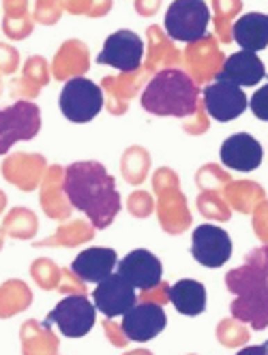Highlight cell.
I'll list each match as a JSON object with an SVG mask.
<instances>
[{"instance_id":"1","label":"cell","mask_w":268,"mask_h":355,"mask_svg":"<svg viewBox=\"0 0 268 355\" xmlns=\"http://www.w3.org/2000/svg\"><path fill=\"white\" fill-rule=\"evenodd\" d=\"M62 191L69 204L84 212L94 230H106L120 212V195L114 178L101 163L82 161L65 169Z\"/></svg>"},{"instance_id":"2","label":"cell","mask_w":268,"mask_h":355,"mask_svg":"<svg viewBox=\"0 0 268 355\" xmlns=\"http://www.w3.org/2000/svg\"><path fill=\"white\" fill-rule=\"evenodd\" d=\"M226 285L236 295L230 306L234 319L264 329L268 325V246L251 250L245 263L230 270Z\"/></svg>"},{"instance_id":"3","label":"cell","mask_w":268,"mask_h":355,"mask_svg":"<svg viewBox=\"0 0 268 355\" xmlns=\"http://www.w3.org/2000/svg\"><path fill=\"white\" fill-rule=\"evenodd\" d=\"M200 105V88L181 69H163L142 92V107L155 116L191 118Z\"/></svg>"},{"instance_id":"4","label":"cell","mask_w":268,"mask_h":355,"mask_svg":"<svg viewBox=\"0 0 268 355\" xmlns=\"http://www.w3.org/2000/svg\"><path fill=\"white\" fill-rule=\"evenodd\" d=\"M165 35L172 41L196 43L204 39L210 24V9L204 0H174L165 13Z\"/></svg>"},{"instance_id":"5","label":"cell","mask_w":268,"mask_h":355,"mask_svg":"<svg viewBox=\"0 0 268 355\" xmlns=\"http://www.w3.org/2000/svg\"><path fill=\"white\" fill-rule=\"evenodd\" d=\"M60 112L71 122H88L103 110V90L86 78L67 80L60 90Z\"/></svg>"},{"instance_id":"6","label":"cell","mask_w":268,"mask_h":355,"mask_svg":"<svg viewBox=\"0 0 268 355\" xmlns=\"http://www.w3.org/2000/svg\"><path fill=\"white\" fill-rule=\"evenodd\" d=\"M97 319L94 304L86 297V293H73L62 297L50 311L45 325L56 323L60 334L67 338H82L86 336Z\"/></svg>"},{"instance_id":"7","label":"cell","mask_w":268,"mask_h":355,"mask_svg":"<svg viewBox=\"0 0 268 355\" xmlns=\"http://www.w3.org/2000/svg\"><path fill=\"white\" fill-rule=\"evenodd\" d=\"M41 129V112L31 101H15L0 110V155H7L15 141L33 139Z\"/></svg>"},{"instance_id":"8","label":"cell","mask_w":268,"mask_h":355,"mask_svg":"<svg viewBox=\"0 0 268 355\" xmlns=\"http://www.w3.org/2000/svg\"><path fill=\"white\" fill-rule=\"evenodd\" d=\"M97 62L114 67L120 73L140 71L144 62V41L133 31H116L106 39Z\"/></svg>"},{"instance_id":"9","label":"cell","mask_w":268,"mask_h":355,"mask_svg":"<svg viewBox=\"0 0 268 355\" xmlns=\"http://www.w3.org/2000/svg\"><path fill=\"white\" fill-rule=\"evenodd\" d=\"M191 255L204 268H221L232 257V240L217 225H200L191 236Z\"/></svg>"},{"instance_id":"10","label":"cell","mask_w":268,"mask_h":355,"mask_svg":"<svg viewBox=\"0 0 268 355\" xmlns=\"http://www.w3.org/2000/svg\"><path fill=\"white\" fill-rule=\"evenodd\" d=\"M92 297H94V309L101 311L108 319L123 317L137 304L135 287L129 285L118 272L110 274L101 283H97Z\"/></svg>"},{"instance_id":"11","label":"cell","mask_w":268,"mask_h":355,"mask_svg":"<svg viewBox=\"0 0 268 355\" xmlns=\"http://www.w3.org/2000/svg\"><path fill=\"white\" fill-rule=\"evenodd\" d=\"M204 110L210 118L219 122H230L238 118L247 110V96L240 90V86L226 82V80H215L204 88Z\"/></svg>"},{"instance_id":"12","label":"cell","mask_w":268,"mask_h":355,"mask_svg":"<svg viewBox=\"0 0 268 355\" xmlns=\"http://www.w3.org/2000/svg\"><path fill=\"white\" fill-rule=\"evenodd\" d=\"M165 323L167 319L163 306L153 302H140L123 315V332L129 340L149 343L163 332Z\"/></svg>"},{"instance_id":"13","label":"cell","mask_w":268,"mask_h":355,"mask_svg":"<svg viewBox=\"0 0 268 355\" xmlns=\"http://www.w3.org/2000/svg\"><path fill=\"white\" fill-rule=\"evenodd\" d=\"M185 60L189 67V78L196 84H206L215 80L224 67V56L219 52L215 37L210 35L196 43H189L185 49Z\"/></svg>"},{"instance_id":"14","label":"cell","mask_w":268,"mask_h":355,"mask_svg":"<svg viewBox=\"0 0 268 355\" xmlns=\"http://www.w3.org/2000/svg\"><path fill=\"white\" fill-rule=\"evenodd\" d=\"M118 274L135 289L146 291L161 283L163 268H161L159 257H155L151 250L137 248V250H131L129 255L118 263Z\"/></svg>"},{"instance_id":"15","label":"cell","mask_w":268,"mask_h":355,"mask_svg":"<svg viewBox=\"0 0 268 355\" xmlns=\"http://www.w3.org/2000/svg\"><path fill=\"white\" fill-rule=\"evenodd\" d=\"M219 157H221V163L230 169L253 171L262 165L264 152H262V146L258 144V139L253 135L236 133L221 144Z\"/></svg>"},{"instance_id":"16","label":"cell","mask_w":268,"mask_h":355,"mask_svg":"<svg viewBox=\"0 0 268 355\" xmlns=\"http://www.w3.org/2000/svg\"><path fill=\"white\" fill-rule=\"evenodd\" d=\"M118 266V255L114 248H103V246H92L82 250L80 255L73 259L71 272L76 274L82 283H101L108 278L114 268Z\"/></svg>"},{"instance_id":"17","label":"cell","mask_w":268,"mask_h":355,"mask_svg":"<svg viewBox=\"0 0 268 355\" xmlns=\"http://www.w3.org/2000/svg\"><path fill=\"white\" fill-rule=\"evenodd\" d=\"M45 171V159L33 152H15L3 163L5 180L22 191H35Z\"/></svg>"},{"instance_id":"18","label":"cell","mask_w":268,"mask_h":355,"mask_svg":"<svg viewBox=\"0 0 268 355\" xmlns=\"http://www.w3.org/2000/svg\"><path fill=\"white\" fill-rule=\"evenodd\" d=\"M264 78H266V69L264 62L258 58V54L240 49V52L224 60V67L215 80H226L242 88V86H256Z\"/></svg>"},{"instance_id":"19","label":"cell","mask_w":268,"mask_h":355,"mask_svg":"<svg viewBox=\"0 0 268 355\" xmlns=\"http://www.w3.org/2000/svg\"><path fill=\"white\" fill-rule=\"evenodd\" d=\"M90 67V52L88 47L82 43V41H65L60 45V49L56 52V58L52 60V75L54 80H60V82H67V80H73V78H80L84 75Z\"/></svg>"},{"instance_id":"20","label":"cell","mask_w":268,"mask_h":355,"mask_svg":"<svg viewBox=\"0 0 268 355\" xmlns=\"http://www.w3.org/2000/svg\"><path fill=\"white\" fill-rule=\"evenodd\" d=\"M50 64L45 62L43 56H33L24 64L22 78H15L9 82V94L15 101H28L37 98L39 90L50 82Z\"/></svg>"},{"instance_id":"21","label":"cell","mask_w":268,"mask_h":355,"mask_svg":"<svg viewBox=\"0 0 268 355\" xmlns=\"http://www.w3.org/2000/svg\"><path fill=\"white\" fill-rule=\"evenodd\" d=\"M232 41L245 52H260L268 45V15L245 13L232 24Z\"/></svg>"},{"instance_id":"22","label":"cell","mask_w":268,"mask_h":355,"mask_svg":"<svg viewBox=\"0 0 268 355\" xmlns=\"http://www.w3.org/2000/svg\"><path fill=\"white\" fill-rule=\"evenodd\" d=\"M146 71H133L123 73L118 78H106L103 80V96L108 98V107L112 114H125L127 112V101L140 90V86L146 80Z\"/></svg>"},{"instance_id":"23","label":"cell","mask_w":268,"mask_h":355,"mask_svg":"<svg viewBox=\"0 0 268 355\" xmlns=\"http://www.w3.org/2000/svg\"><path fill=\"white\" fill-rule=\"evenodd\" d=\"M169 302L181 315L198 317L206 311V287L193 278H181L169 287Z\"/></svg>"},{"instance_id":"24","label":"cell","mask_w":268,"mask_h":355,"mask_svg":"<svg viewBox=\"0 0 268 355\" xmlns=\"http://www.w3.org/2000/svg\"><path fill=\"white\" fill-rule=\"evenodd\" d=\"M22 355H54L58 351V336L50 325L28 319L19 329Z\"/></svg>"},{"instance_id":"25","label":"cell","mask_w":268,"mask_h":355,"mask_svg":"<svg viewBox=\"0 0 268 355\" xmlns=\"http://www.w3.org/2000/svg\"><path fill=\"white\" fill-rule=\"evenodd\" d=\"M146 35H149V58H146L144 71L153 73L157 69H174L181 60V54L174 47L172 39L157 26H151Z\"/></svg>"},{"instance_id":"26","label":"cell","mask_w":268,"mask_h":355,"mask_svg":"<svg viewBox=\"0 0 268 355\" xmlns=\"http://www.w3.org/2000/svg\"><path fill=\"white\" fill-rule=\"evenodd\" d=\"M58 193H62V169L58 165H54L45 175L43 193H41V206L50 218H67L69 216L71 204L67 201L65 195L60 197Z\"/></svg>"},{"instance_id":"27","label":"cell","mask_w":268,"mask_h":355,"mask_svg":"<svg viewBox=\"0 0 268 355\" xmlns=\"http://www.w3.org/2000/svg\"><path fill=\"white\" fill-rule=\"evenodd\" d=\"M3 31L9 39L19 41L33 33V15L28 13V0H3Z\"/></svg>"},{"instance_id":"28","label":"cell","mask_w":268,"mask_h":355,"mask_svg":"<svg viewBox=\"0 0 268 355\" xmlns=\"http://www.w3.org/2000/svg\"><path fill=\"white\" fill-rule=\"evenodd\" d=\"M33 304L31 287L24 281H11L0 285V319H9L17 313H24Z\"/></svg>"},{"instance_id":"29","label":"cell","mask_w":268,"mask_h":355,"mask_svg":"<svg viewBox=\"0 0 268 355\" xmlns=\"http://www.w3.org/2000/svg\"><path fill=\"white\" fill-rule=\"evenodd\" d=\"M37 227H39V220L35 212H31L28 208H13L11 212L5 214V220H3L5 234L15 240H31L37 234Z\"/></svg>"},{"instance_id":"30","label":"cell","mask_w":268,"mask_h":355,"mask_svg":"<svg viewBox=\"0 0 268 355\" xmlns=\"http://www.w3.org/2000/svg\"><path fill=\"white\" fill-rule=\"evenodd\" d=\"M94 232L84 223V220H73L69 225L58 227V232L45 240H39L35 246H76L82 242L92 240Z\"/></svg>"},{"instance_id":"31","label":"cell","mask_w":268,"mask_h":355,"mask_svg":"<svg viewBox=\"0 0 268 355\" xmlns=\"http://www.w3.org/2000/svg\"><path fill=\"white\" fill-rule=\"evenodd\" d=\"M240 0H212L215 9V31L224 43H232V19L240 11Z\"/></svg>"},{"instance_id":"32","label":"cell","mask_w":268,"mask_h":355,"mask_svg":"<svg viewBox=\"0 0 268 355\" xmlns=\"http://www.w3.org/2000/svg\"><path fill=\"white\" fill-rule=\"evenodd\" d=\"M31 276H33V281L45 289V291H50V289H58V283H60V268L52 261V259H35L33 266H31Z\"/></svg>"},{"instance_id":"33","label":"cell","mask_w":268,"mask_h":355,"mask_svg":"<svg viewBox=\"0 0 268 355\" xmlns=\"http://www.w3.org/2000/svg\"><path fill=\"white\" fill-rule=\"evenodd\" d=\"M62 9H67L73 15H90V17H101L110 11L112 0H60Z\"/></svg>"},{"instance_id":"34","label":"cell","mask_w":268,"mask_h":355,"mask_svg":"<svg viewBox=\"0 0 268 355\" xmlns=\"http://www.w3.org/2000/svg\"><path fill=\"white\" fill-rule=\"evenodd\" d=\"M217 338L226 347H240L249 340V332L236 319H226L217 325Z\"/></svg>"},{"instance_id":"35","label":"cell","mask_w":268,"mask_h":355,"mask_svg":"<svg viewBox=\"0 0 268 355\" xmlns=\"http://www.w3.org/2000/svg\"><path fill=\"white\" fill-rule=\"evenodd\" d=\"M60 13H62L60 0H37L33 19L39 21V24H47V26H50V24H56L60 19Z\"/></svg>"},{"instance_id":"36","label":"cell","mask_w":268,"mask_h":355,"mask_svg":"<svg viewBox=\"0 0 268 355\" xmlns=\"http://www.w3.org/2000/svg\"><path fill=\"white\" fill-rule=\"evenodd\" d=\"M19 67L17 49L9 43H0V75H13Z\"/></svg>"},{"instance_id":"37","label":"cell","mask_w":268,"mask_h":355,"mask_svg":"<svg viewBox=\"0 0 268 355\" xmlns=\"http://www.w3.org/2000/svg\"><path fill=\"white\" fill-rule=\"evenodd\" d=\"M198 206L202 210L204 216H210V218H219V220H228L230 218V212L226 208V204L221 201H212V195H202Z\"/></svg>"},{"instance_id":"38","label":"cell","mask_w":268,"mask_h":355,"mask_svg":"<svg viewBox=\"0 0 268 355\" xmlns=\"http://www.w3.org/2000/svg\"><path fill=\"white\" fill-rule=\"evenodd\" d=\"M58 291L65 295H73V293H86V287L80 278L73 274L69 268L60 270V283H58Z\"/></svg>"},{"instance_id":"39","label":"cell","mask_w":268,"mask_h":355,"mask_svg":"<svg viewBox=\"0 0 268 355\" xmlns=\"http://www.w3.org/2000/svg\"><path fill=\"white\" fill-rule=\"evenodd\" d=\"M251 112L256 118L268 122V84H264L253 96H251Z\"/></svg>"},{"instance_id":"40","label":"cell","mask_w":268,"mask_h":355,"mask_svg":"<svg viewBox=\"0 0 268 355\" xmlns=\"http://www.w3.org/2000/svg\"><path fill=\"white\" fill-rule=\"evenodd\" d=\"M137 300H140V302H153V304H159V306H163L165 302H169V285L159 283V285H155L153 289L142 291V295H140Z\"/></svg>"},{"instance_id":"41","label":"cell","mask_w":268,"mask_h":355,"mask_svg":"<svg viewBox=\"0 0 268 355\" xmlns=\"http://www.w3.org/2000/svg\"><path fill=\"white\" fill-rule=\"evenodd\" d=\"M129 210L133 216H149L153 210V201L146 193H133L129 199Z\"/></svg>"},{"instance_id":"42","label":"cell","mask_w":268,"mask_h":355,"mask_svg":"<svg viewBox=\"0 0 268 355\" xmlns=\"http://www.w3.org/2000/svg\"><path fill=\"white\" fill-rule=\"evenodd\" d=\"M185 129L191 131V133H202L208 129V118H206V110H204V103L198 105L196 114H193V120L185 124Z\"/></svg>"},{"instance_id":"43","label":"cell","mask_w":268,"mask_h":355,"mask_svg":"<svg viewBox=\"0 0 268 355\" xmlns=\"http://www.w3.org/2000/svg\"><path fill=\"white\" fill-rule=\"evenodd\" d=\"M103 327H106V334H108V338L112 340V345H116V347H125V345L129 343V338H127L125 332H123V327L116 325L112 319H108V321L103 323Z\"/></svg>"},{"instance_id":"44","label":"cell","mask_w":268,"mask_h":355,"mask_svg":"<svg viewBox=\"0 0 268 355\" xmlns=\"http://www.w3.org/2000/svg\"><path fill=\"white\" fill-rule=\"evenodd\" d=\"M161 0H135V11L144 17H151L159 11Z\"/></svg>"},{"instance_id":"45","label":"cell","mask_w":268,"mask_h":355,"mask_svg":"<svg viewBox=\"0 0 268 355\" xmlns=\"http://www.w3.org/2000/svg\"><path fill=\"white\" fill-rule=\"evenodd\" d=\"M236 355H268V340L264 345H251V347H242Z\"/></svg>"},{"instance_id":"46","label":"cell","mask_w":268,"mask_h":355,"mask_svg":"<svg viewBox=\"0 0 268 355\" xmlns=\"http://www.w3.org/2000/svg\"><path fill=\"white\" fill-rule=\"evenodd\" d=\"M5 208H7V193L0 191V214L5 212Z\"/></svg>"},{"instance_id":"47","label":"cell","mask_w":268,"mask_h":355,"mask_svg":"<svg viewBox=\"0 0 268 355\" xmlns=\"http://www.w3.org/2000/svg\"><path fill=\"white\" fill-rule=\"evenodd\" d=\"M125 355H153V353L151 351H144V349H137V351H129Z\"/></svg>"},{"instance_id":"48","label":"cell","mask_w":268,"mask_h":355,"mask_svg":"<svg viewBox=\"0 0 268 355\" xmlns=\"http://www.w3.org/2000/svg\"><path fill=\"white\" fill-rule=\"evenodd\" d=\"M5 230H3V227H0V250H3V246H5Z\"/></svg>"},{"instance_id":"49","label":"cell","mask_w":268,"mask_h":355,"mask_svg":"<svg viewBox=\"0 0 268 355\" xmlns=\"http://www.w3.org/2000/svg\"><path fill=\"white\" fill-rule=\"evenodd\" d=\"M0 94H3V80H0Z\"/></svg>"}]
</instances>
